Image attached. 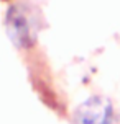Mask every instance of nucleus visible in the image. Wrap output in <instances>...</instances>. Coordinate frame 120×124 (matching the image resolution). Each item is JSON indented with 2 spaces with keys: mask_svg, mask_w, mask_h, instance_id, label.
Returning <instances> with one entry per match:
<instances>
[{
  "mask_svg": "<svg viewBox=\"0 0 120 124\" xmlns=\"http://www.w3.org/2000/svg\"><path fill=\"white\" fill-rule=\"evenodd\" d=\"M112 105L102 96H92L82 101L74 111V124H112Z\"/></svg>",
  "mask_w": 120,
  "mask_h": 124,
  "instance_id": "f257e3e1",
  "label": "nucleus"
},
{
  "mask_svg": "<svg viewBox=\"0 0 120 124\" xmlns=\"http://www.w3.org/2000/svg\"><path fill=\"white\" fill-rule=\"evenodd\" d=\"M7 28L12 41L17 46L26 47L33 43V25L28 15L20 7H12L7 13Z\"/></svg>",
  "mask_w": 120,
  "mask_h": 124,
  "instance_id": "f03ea898",
  "label": "nucleus"
}]
</instances>
